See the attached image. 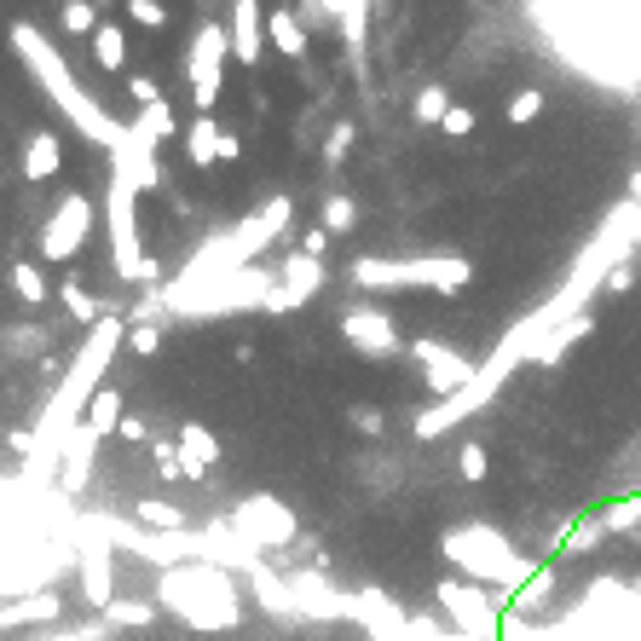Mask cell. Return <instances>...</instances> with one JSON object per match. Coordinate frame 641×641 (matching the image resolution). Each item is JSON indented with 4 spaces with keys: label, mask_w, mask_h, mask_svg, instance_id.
<instances>
[{
    "label": "cell",
    "mask_w": 641,
    "mask_h": 641,
    "mask_svg": "<svg viewBox=\"0 0 641 641\" xmlns=\"http://www.w3.org/2000/svg\"><path fill=\"white\" fill-rule=\"evenodd\" d=\"M7 41H12V52L24 58V70L35 75V87L47 93V105L64 116V122L82 133V139H93L98 151H110L116 139H122V122L98 105V98L87 93V87H75V75H70V64H64V52H58L52 41L35 24H12L7 29Z\"/></svg>",
    "instance_id": "obj_1"
},
{
    "label": "cell",
    "mask_w": 641,
    "mask_h": 641,
    "mask_svg": "<svg viewBox=\"0 0 641 641\" xmlns=\"http://www.w3.org/2000/svg\"><path fill=\"white\" fill-rule=\"evenodd\" d=\"M128 342V324L122 318H98V324L87 330V347L70 358V370H64V382H58V393L47 399V416H41V428H35V451L52 463V451H64V439L82 428V411H87V399L105 388V370H110V358L116 347Z\"/></svg>",
    "instance_id": "obj_2"
},
{
    "label": "cell",
    "mask_w": 641,
    "mask_h": 641,
    "mask_svg": "<svg viewBox=\"0 0 641 641\" xmlns=\"http://www.w3.org/2000/svg\"><path fill=\"white\" fill-rule=\"evenodd\" d=\"M295 219V197L289 191H277V197H266L249 219H237L232 232H219V237H209L203 249H197L186 266H179V277L168 289H191V284H209V277H226V272H244V266H254V254L272 244L277 232H284Z\"/></svg>",
    "instance_id": "obj_3"
},
{
    "label": "cell",
    "mask_w": 641,
    "mask_h": 641,
    "mask_svg": "<svg viewBox=\"0 0 641 641\" xmlns=\"http://www.w3.org/2000/svg\"><path fill=\"white\" fill-rule=\"evenodd\" d=\"M98 219H105V237H110L116 277H122V284H156V277H163V260L145 254V244H139V186H128V179L110 174Z\"/></svg>",
    "instance_id": "obj_4"
},
{
    "label": "cell",
    "mask_w": 641,
    "mask_h": 641,
    "mask_svg": "<svg viewBox=\"0 0 641 641\" xmlns=\"http://www.w3.org/2000/svg\"><path fill=\"white\" fill-rule=\"evenodd\" d=\"M277 289L272 272H226V277H209V284H191V289H163V307L174 318H226V312H249L260 307L266 312V295Z\"/></svg>",
    "instance_id": "obj_5"
},
{
    "label": "cell",
    "mask_w": 641,
    "mask_h": 641,
    "mask_svg": "<svg viewBox=\"0 0 641 641\" xmlns=\"http://www.w3.org/2000/svg\"><path fill=\"white\" fill-rule=\"evenodd\" d=\"M358 289H463L468 266L463 260H353Z\"/></svg>",
    "instance_id": "obj_6"
},
{
    "label": "cell",
    "mask_w": 641,
    "mask_h": 641,
    "mask_svg": "<svg viewBox=\"0 0 641 641\" xmlns=\"http://www.w3.org/2000/svg\"><path fill=\"white\" fill-rule=\"evenodd\" d=\"M226 58H232L226 24H197L191 47H186V82H191V98H197V116H214L219 93H226Z\"/></svg>",
    "instance_id": "obj_7"
},
{
    "label": "cell",
    "mask_w": 641,
    "mask_h": 641,
    "mask_svg": "<svg viewBox=\"0 0 641 641\" xmlns=\"http://www.w3.org/2000/svg\"><path fill=\"white\" fill-rule=\"evenodd\" d=\"M93 226H98V203H93V197H82V191L58 197V209L47 214V226H41V260H47V266L75 260Z\"/></svg>",
    "instance_id": "obj_8"
},
{
    "label": "cell",
    "mask_w": 641,
    "mask_h": 641,
    "mask_svg": "<svg viewBox=\"0 0 641 641\" xmlns=\"http://www.w3.org/2000/svg\"><path fill=\"white\" fill-rule=\"evenodd\" d=\"M237 532L254 537L260 549H272V544H289L300 532V520H295L289 503H277V497H249V503H237Z\"/></svg>",
    "instance_id": "obj_9"
},
{
    "label": "cell",
    "mask_w": 641,
    "mask_h": 641,
    "mask_svg": "<svg viewBox=\"0 0 641 641\" xmlns=\"http://www.w3.org/2000/svg\"><path fill=\"white\" fill-rule=\"evenodd\" d=\"M105 156H110V174L128 179V186H139V197L163 186V163H156V145H151V139H139L128 122H122V139H116Z\"/></svg>",
    "instance_id": "obj_10"
},
{
    "label": "cell",
    "mask_w": 641,
    "mask_h": 641,
    "mask_svg": "<svg viewBox=\"0 0 641 641\" xmlns=\"http://www.w3.org/2000/svg\"><path fill=\"white\" fill-rule=\"evenodd\" d=\"M232 58L237 64H260L266 58V12H260V0H232Z\"/></svg>",
    "instance_id": "obj_11"
},
{
    "label": "cell",
    "mask_w": 641,
    "mask_h": 641,
    "mask_svg": "<svg viewBox=\"0 0 641 641\" xmlns=\"http://www.w3.org/2000/svg\"><path fill=\"white\" fill-rule=\"evenodd\" d=\"M342 335L353 347H365V353H393V324H388V312H376V307H347L342 312Z\"/></svg>",
    "instance_id": "obj_12"
},
{
    "label": "cell",
    "mask_w": 641,
    "mask_h": 641,
    "mask_svg": "<svg viewBox=\"0 0 641 641\" xmlns=\"http://www.w3.org/2000/svg\"><path fill=\"white\" fill-rule=\"evenodd\" d=\"M411 353L428 365V388H439V393H451V399H456V388L468 382V365H463V358H456L451 347H439V342H416Z\"/></svg>",
    "instance_id": "obj_13"
},
{
    "label": "cell",
    "mask_w": 641,
    "mask_h": 641,
    "mask_svg": "<svg viewBox=\"0 0 641 641\" xmlns=\"http://www.w3.org/2000/svg\"><path fill=\"white\" fill-rule=\"evenodd\" d=\"M58 168H64V145H58V133L52 128H35L24 139V179L47 186V179H58Z\"/></svg>",
    "instance_id": "obj_14"
},
{
    "label": "cell",
    "mask_w": 641,
    "mask_h": 641,
    "mask_svg": "<svg viewBox=\"0 0 641 641\" xmlns=\"http://www.w3.org/2000/svg\"><path fill=\"white\" fill-rule=\"evenodd\" d=\"M179 456H186V468H191V479H209L214 474V463H219V439L203 428V423H179Z\"/></svg>",
    "instance_id": "obj_15"
},
{
    "label": "cell",
    "mask_w": 641,
    "mask_h": 641,
    "mask_svg": "<svg viewBox=\"0 0 641 641\" xmlns=\"http://www.w3.org/2000/svg\"><path fill=\"white\" fill-rule=\"evenodd\" d=\"M93 451H98V439L87 428H75L64 439V463H58V486L64 491H82L87 486V474H93Z\"/></svg>",
    "instance_id": "obj_16"
},
{
    "label": "cell",
    "mask_w": 641,
    "mask_h": 641,
    "mask_svg": "<svg viewBox=\"0 0 641 641\" xmlns=\"http://www.w3.org/2000/svg\"><path fill=\"white\" fill-rule=\"evenodd\" d=\"M277 284L289 289L295 307H307V300H312L318 289H324V266H318L312 254H289V260H284V272H277Z\"/></svg>",
    "instance_id": "obj_17"
},
{
    "label": "cell",
    "mask_w": 641,
    "mask_h": 641,
    "mask_svg": "<svg viewBox=\"0 0 641 641\" xmlns=\"http://www.w3.org/2000/svg\"><path fill=\"white\" fill-rule=\"evenodd\" d=\"M122 393H116V388H98L93 399H87V416H82V428L93 434V439H105V434H116V428H122Z\"/></svg>",
    "instance_id": "obj_18"
},
{
    "label": "cell",
    "mask_w": 641,
    "mask_h": 641,
    "mask_svg": "<svg viewBox=\"0 0 641 641\" xmlns=\"http://www.w3.org/2000/svg\"><path fill=\"white\" fill-rule=\"evenodd\" d=\"M266 41L284 52V58H300V52H307V24H300L289 7H272V17H266Z\"/></svg>",
    "instance_id": "obj_19"
},
{
    "label": "cell",
    "mask_w": 641,
    "mask_h": 641,
    "mask_svg": "<svg viewBox=\"0 0 641 641\" xmlns=\"http://www.w3.org/2000/svg\"><path fill=\"white\" fill-rule=\"evenodd\" d=\"M87 41H93L98 70H110V75H122V70H128V35L116 29V24H98V29L87 35Z\"/></svg>",
    "instance_id": "obj_20"
},
{
    "label": "cell",
    "mask_w": 641,
    "mask_h": 641,
    "mask_svg": "<svg viewBox=\"0 0 641 641\" xmlns=\"http://www.w3.org/2000/svg\"><path fill=\"white\" fill-rule=\"evenodd\" d=\"M186 156L197 168H214L219 163V122L214 116H197V122L186 128Z\"/></svg>",
    "instance_id": "obj_21"
},
{
    "label": "cell",
    "mask_w": 641,
    "mask_h": 641,
    "mask_svg": "<svg viewBox=\"0 0 641 641\" xmlns=\"http://www.w3.org/2000/svg\"><path fill=\"white\" fill-rule=\"evenodd\" d=\"M82 590H87L93 607H105V601H110V549L105 544H93L82 555Z\"/></svg>",
    "instance_id": "obj_22"
},
{
    "label": "cell",
    "mask_w": 641,
    "mask_h": 641,
    "mask_svg": "<svg viewBox=\"0 0 641 641\" xmlns=\"http://www.w3.org/2000/svg\"><path fill=\"white\" fill-rule=\"evenodd\" d=\"M128 128L163 151V139H174V110H168V98H156V105H139V116H133Z\"/></svg>",
    "instance_id": "obj_23"
},
{
    "label": "cell",
    "mask_w": 641,
    "mask_h": 641,
    "mask_svg": "<svg viewBox=\"0 0 641 641\" xmlns=\"http://www.w3.org/2000/svg\"><path fill=\"white\" fill-rule=\"evenodd\" d=\"M12 289H17V300H29V307H47V272L41 266H29V260H17L12 266Z\"/></svg>",
    "instance_id": "obj_24"
},
{
    "label": "cell",
    "mask_w": 641,
    "mask_h": 641,
    "mask_svg": "<svg viewBox=\"0 0 641 641\" xmlns=\"http://www.w3.org/2000/svg\"><path fill=\"white\" fill-rule=\"evenodd\" d=\"M439 595H446V607L463 618V625H486V618H491V607L479 601V590H456V584H446Z\"/></svg>",
    "instance_id": "obj_25"
},
{
    "label": "cell",
    "mask_w": 641,
    "mask_h": 641,
    "mask_svg": "<svg viewBox=\"0 0 641 641\" xmlns=\"http://www.w3.org/2000/svg\"><path fill=\"white\" fill-rule=\"evenodd\" d=\"M58 24H64V35H93L98 29V7H93V0H64Z\"/></svg>",
    "instance_id": "obj_26"
},
{
    "label": "cell",
    "mask_w": 641,
    "mask_h": 641,
    "mask_svg": "<svg viewBox=\"0 0 641 641\" xmlns=\"http://www.w3.org/2000/svg\"><path fill=\"white\" fill-rule=\"evenodd\" d=\"M122 347H133L139 358H151L156 347H163V324H156V318H139V324H128V342Z\"/></svg>",
    "instance_id": "obj_27"
},
{
    "label": "cell",
    "mask_w": 641,
    "mask_h": 641,
    "mask_svg": "<svg viewBox=\"0 0 641 641\" xmlns=\"http://www.w3.org/2000/svg\"><path fill=\"white\" fill-rule=\"evenodd\" d=\"M335 12H342V35L347 47H365V0H330Z\"/></svg>",
    "instance_id": "obj_28"
},
{
    "label": "cell",
    "mask_w": 641,
    "mask_h": 641,
    "mask_svg": "<svg viewBox=\"0 0 641 641\" xmlns=\"http://www.w3.org/2000/svg\"><path fill=\"white\" fill-rule=\"evenodd\" d=\"M58 295H64V307H70L75 318H82V324H87V330L98 324V312H105V307H98V300H93V295H87L82 284H64V289H58Z\"/></svg>",
    "instance_id": "obj_29"
},
{
    "label": "cell",
    "mask_w": 641,
    "mask_h": 641,
    "mask_svg": "<svg viewBox=\"0 0 641 641\" xmlns=\"http://www.w3.org/2000/svg\"><path fill=\"white\" fill-rule=\"evenodd\" d=\"M151 456H156V474H163L168 486H179V479H191V468H186V456H179V446H156Z\"/></svg>",
    "instance_id": "obj_30"
},
{
    "label": "cell",
    "mask_w": 641,
    "mask_h": 641,
    "mask_svg": "<svg viewBox=\"0 0 641 641\" xmlns=\"http://www.w3.org/2000/svg\"><path fill=\"white\" fill-rule=\"evenodd\" d=\"M128 17H133L139 29H163L168 24V7H163V0H128Z\"/></svg>",
    "instance_id": "obj_31"
},
{
    "label": "cell",
    "mask_w": 641,
    "mask_h": 641,
    "mask_svg": "<svg viewBox=\"0 0 641 641\" xmlns=\"http://www.w3.org/2000/svg\"><path fill=\"white\" fill-rule=\"evenodd\" d=\"M353 214H358L353 197H330V203H324V226L342 237V232H353Z\"/></svg>",
    "instance_id": "obj_32"
},
{
    "label": "cell",
    "mask_w": 641,
    "mask_h": 641,
    "mask_svg": "<svg viewBox=\"0 0 641 641\" xmlns=\"http://www.w3.org/2000/svg\"><path fill=\"white\" fill-rule=\"evenodd\" d=\"M456 468H463V479H474V486H479V479L491 474V456H486V446H463V451H456Z\"/></svg>",
    "instance_id": "obj_33"
},
{
    "label": "cell",
    "mask_w": 641,
    "mask_h": 641,
    "mask_svg": "<svg viewBox=\"0 0 641 641\" xmlns=\"http://www.w3.org/2000/svg\"><path fill=\"white\" fill-rule=\"evenodd\" d=\"M133 514L145 526H179V509H163V503H133Z\"/></svg>",
    "instance_id": "obj_34"
},
{
    "label": "cell",
    "mask_w": 641,
    "mask_h": 641,
    "mask_svg": "<svg viewBox=\"0 0 641 641\" xmlns=\"http://www.w3.org/2000/svg\"><path fill=\"white\" fill-rule=\"evenodd\" d=\"M416 116H423V122H446V93L428 87L423 98H416Z\"/></svg>",
    "instance_id": "obj_35"
},
{
    "label": "cell",
    "mask_w": 641,
    "mask_h": 641,
    "mask_svg": "<svg viewBox=\"0 0 641 641\" xmlns=\"http://www.w3.org/2000/svg\"><path fill=\"white\" fill-rule=\"evenodd\" d=\"M128 93L139 98V105H156V98H163V93H156V82H151L145 70H133V75H128Z\"/></svg>",
    "instance_id": "obj_36"
},
{
    "label": "cell",
    "mask_w": 641,
    "mask_h": 641,
    "mask_svg": "<svg viewBox=\"0 0 641 641\" xmlns=\"http://www.w3.org/2000/svg\"><path fill=\"white\" fill-rule=\"evenodd\" d=\"M237 156H244V139H237V133H226V128H219V163H237Z\"/></svg>",
    "instance_id": "obj_37"
},
{
    "label": "cell",
    "mask_w": 641,
    "mask_h": 641,
    "mask_svg": "<svg viewBox=\"0 0 641 641\" xmlns=\"http://www.w3.org/2000/svg\"><path fill=\"white\" fill-rule=\"evenodd\" d=\"M353 428H358V434H382V416H376V411H365V405H358V411H353Z\"/></svg>",
    "instance_id": "obj_38"
},
{
    "label": "cell",
    "mask_w": 641,
    "mask_h": 641,
    "mask_svg": "<svg viewBox=\"0 0 641 641\" xmlns=\"http://www.w3.org/2000/svg\"><path fill=\"white\" fill-rule=\"evenodd\" d=\"M607 520H613V526H636V520H641V503H618Z\"/></svg>",
    "instance_id": "obj_39"
},
{
    "label": "cell",
    "mask_w": 641,
    "mask_h": 641,
    "mask_svg": "<svg viewBox=\"0 0 641 641\" xmlns=\"http://www.w3.org/2000/svg\"><path fill=\"white\" fill-rule=\"evenodd\" d=\"M347 139H353V128H335V133H330V151H324V156H330V163H342V151H347Z\"/></svg>",
    "instance_id": "obj_40"
},
{
    "label": "cell",
    "mask_w": 641,
    "mask_h": 641,
    "mask_svg": "<svg viewBox=\"0 0 641 641\" xmlns=\"http://www.w3.org/2000/svg\"><path fill=\"white\" fill-rule=\"evenodd\" d=\"M116 434H122L128 446H139V439H145V423H139V416H122V428H116Z\"/></svg>",
    "instance_id": "obj_41"
}]
</instances>
